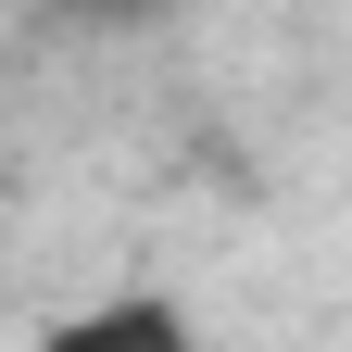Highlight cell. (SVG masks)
<instances>
[{"instance_id": "cell-1", "label": "cell", "mask_w": 352, "mask_h": 352, "mask_svg": "<svg viewBox=\"0 0 352 352\" xmlns=\"http://www.w3.org/2000/svg\"><path fill=\"white\" fill-rule=\"evenodd\" d=\"M38 352H201V340L176 302H101V315H63Z\"/></svg>"}, {"instance_id": "cell-2", "label": "cell", "mask_w": 352, "mask_h": 352, "mask_svg": "<svg viewBox=\"0 0 352 352\" xmlns=\"http://www.w3.org/2000/svg\"><path fill=\"white\" fill-rule=\"evenodd\" d=\"M88 13H126V0H88Z\"/></svg>"}]
</instances>
